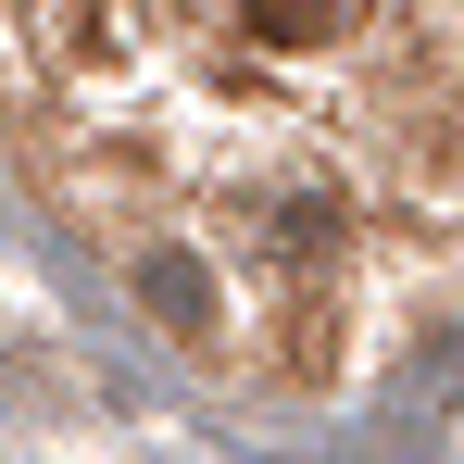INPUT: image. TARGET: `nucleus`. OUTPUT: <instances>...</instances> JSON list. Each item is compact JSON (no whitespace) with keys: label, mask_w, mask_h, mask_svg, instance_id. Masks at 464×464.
<instances>
[{"label":"nucleus","mask_w":464,"mask_h":464,"mask_svg":"<svg viewBox=\"0 0 464 464\" xmlns=\"http://www.w3.org/2000/svg\"><path fill=\"white\" fill-rule=\"evenodd\" d=\"M352 13H364V0H251V25H264V38H289V51H314V38H339Z\"/></svg>","instance_id":"obj_1"},{"label":"nucleus","mask_w":464,"mask_h":464,"mask_svg":"<svg viewBox=\"0 0 464 464\" xmlns=\"http://www.w3.org/2000/svg\"><path fill=\"white\" fill-rule=\"evenodd\" d=\"M151 314H163V326H214V289H201V264H151Z\"/></svg>","instance_id":"obj_2"}]
</instances>
